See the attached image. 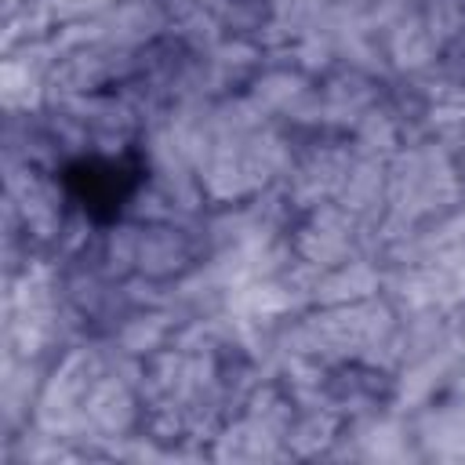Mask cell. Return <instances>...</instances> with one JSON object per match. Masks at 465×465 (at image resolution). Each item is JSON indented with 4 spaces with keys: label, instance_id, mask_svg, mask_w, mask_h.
<instances>
[{
    "label": "cell",
    "instance_id": "cell-1",
    "mask_svg": "<svg viewBox=\"0 0 465 465\" xmlns=\"http://www.w3.org/2000/svg\"><path fill=\"white\" fill-rule=\"evenodd\" d=\"M461 200H465V182L447 145L432 138H418L389 156V185H385L389 218L421 229L450 214Z\"/></svg>",
    "mask_w": 465,
    "mask_h": 465
},
{
    "label": "cell",
    "instance_id": "cell-2",
    "mask_svg": "<svg viewBox=\"0 0 465 465\" xmlns=\"http://www.w3.org/2000/svg\"><path fill=\"white\" fill-rule=\"evenodd\" d=\"M291 251L312 269H334L349 258H367V222L356 218L338 200H327L291 229Z\"/></svg>",
    "mask_w": 465,
    "mask_h": 465
},
{
    "label": "cell",
    "instance_id": "cell-3",
    "mask_svg": "<svg viewBox=\"0 0 465 465\" xmlns=\"http://www.w3.org/2000/svg\"><path fill=\"white\" fill-rule=\"evenodd\" d=\"M247 94L269 113L272 124H287V127H323V98H320V84L312 76H305L302 69L287 65H265L251 84Z\"/></svg>",
    "mask_w": 465,
    "mask_h": 465
},
{
    "label": "cell",
    "instance_id": "cell-4",
    "mask_svg": "<svg viewBox=\"0 0 465 465\" xmlns=\"http://www.w3.org/2000/svg\"><path fill=\"white\" fill-rule=\"evenodd\" d=\"M352 156H356V149H352L349 134L345 138H331V142H316L305 153H298L294 167L280 182V189L291 200V207L305 214V211L334 200L338 189H341V178H345V171L352 163Z\"/></svg>",
    "mask_w": 465,
    "mask_h": 465
},
{
    "label": "cell",
    "instance_id": "cell-5",
    "mask_svg": "<svg viewBox=\"0 0 465 465\" xmlns=\"http://www.w3.org/2000/svg\"><path fill=\"white\" fill-rule=\"evenodd\" d=\"M7 200L18 211L25 240H33V243H58L62 240V229H65L62 193L36 163L7 156Z\"/></svg>",
    "mask_w": 465,
    "mask_h": 465
},
{
    "label": "cell",
    "instance_id": "cell-6",
    "mask_svg": "<svg viewBox=\"0 0 465 465\" xmlns=\"http://www.w3.org/2000/svg\"><path fill=\"white\" fill-rule=\"evenodd\" d=\"M203 232L193 229V222H149L142 225V243H138V272L160 283H174L185 272L200 265Z\"/></svg>",
    "mask_w": 465,
    "mask_h": 465
},
{
    "label": "cell",
    "instance_id": "cell-7",
    "mask_svg": "<svg viewBox=\"0 0 465 465\" xmlns=\"http://www.w3.org/2000/svg\"><path fill=\"white\" fill-rule=\"evenodd\" d=\"M381 84H385V80L367 76V73L349 69V65L331 69V73L320 80V98H323V127L349 134V131L356 127V120H360L367 109H374V105L385 98Z\"/></svg>",
    "mask_w": 465,
    "mask_h": 465
},
{
    "label": "cell",
    "instance_id": "cell-8",
    "mask_svg": "<svg viewBox=\"0 0 465 465\" xmlns=\"http://www.w3.org/2000/svg\"><path fill=\"white\" fill-rule=\"evenodd\" d=\"M411 429L421 458L465 461V400L443 392L425 407L411 411Z\"/></svg>",
    "mask_w": 465,
    "mask_h": 465
},
{
    "label": "cell",
    "instance_id": "cell-9",
    "mask_svg": "<svg viewBox=\"0 0 465 465\" xmlns=\"http://www.w3.org/2000/svg\"><path fill=\"white\" fill-rule=\"evenodd\" d=\"M102 40L124 51H145L167 36V4L163 0H120L98 15Z\"/></svg>",
    "mask_w": 465,
    "mask_h": 465
},
{
    "label": "cell",
    "instance_id": "cell-10",
    "mask_svg": "<svg viewBox=\"0 0 465 465\" xmlns=\"http://www.w3.org/2000/svg\"><path fill=\"white\" fill-rule=\"evenodd\" d=\"M385 54H389V65L396 76L429 73L443 58V47L436 44V36L429 33V25L421 18V7L400 15L385 25Z\"/></svg>",
    "mask_w": 465,
    "mask_h": 465
},
{
    "label": "cell",
    "instance_id": "cell-11",
    "mask_svg": "<svg viewBox=\"0 0 465 465\" xmlns=\"http://www.w3.org/2000/svg\"><path fill=\"white\" fill-rule=\"evenodd\" d=\"M207 454L218 461H283V458H291L287 440L247 414L229 418L222 425V432L211 440Z\"/></svg>",
    "mask_w": 465,
    "mask_h": 465
},
{
    "label": "cell",
    "instance_id": "cell-12",
    "mask_svg": "<svg viewBox=\"0 0 465 465\" xmlns=\"http://www.w3.org/2000/svg\"><path fill=\"white\" fill-rule=\"evenodd\" d=\"M385 185H389V160L381 156H367V153H356L345 178H341V189H338V203L349 207L356 218L363 222H378L385 214Z\"/></svg>",
    "mask_w": 465,
    "mask_h": 465
},
{
    "label": "cell",
    "instance_id": "cell-13",
    "mask_svg": "<svg viewBox=\"0 0 465 465\" xmlns=\"http://www.w3.org/2000/svg\"><path fill=\"white\" fill-rule=\"evenodd\" d=\"M178 312L174 309H131L113 331L109 341L116 349H124L127 356L149 360L153 352H160L163 345H171L174 331H178Z\"/></svg>",
    "mask_w": 465,
    "mask_h": 465
},
{
    "label": "cell",
    "instance_id": "cell-14",
    "mask_svg": "<svg viewBox=\"0 0 465 465\" xmlns=\"http://www.w3.org/2000/svg\"><path fill=\"white\" fill-rule=\"evenodd\" d=\"M381 294V265L374 258H349L334 269H323L316 280L312 305H349Z\"/></svg>",
    "mask_w": 465,
    "mask_h": 465
},
{
    "label": "cell",
    "instance_id": "cell-15",
    "mask_svg": "<svg viewBox=\"0 0 465 465\" xmlns=\"http://www.w3.org/2000/svg\"><path fill=\"white\" fill-rule=\"evenodd\" d=\"M418 269L432 309L458 312L465 305V243L432 251L425 262H418Z\"/></svg>",
    "mask_w": 465,
    "mask_h": 465
},
{
    "label": "cell",
    "instance_id": "cell-16",
    "mask_svg": "<svg viewBox=\"0 0 465 465\" xmlns=\"http://www.w3.org/2000/svg\"><path fill=\"white\" fill-rule=\"evenodd\" d=\"M345 418L327 407V403H312V407H298L291 429H287V450L291 458H327V450L338 443Z\"/></svg>",
    "mask_w": 465,
    "mask_h": 465
},
{
    "label": "cell",
    "instance_id": "cell-17",
    "mask_svg": "<svg viewBox=\"0 0 465 465\" xmlns=\"http://www.w3.org/2000/svg\"><path fill=\"white\" fill-rule=\"evenodd\" d=\"M349 142L356 153L389 160L392 153H400L407 145V131H403V120L396 116V109L389 105V98H381L374 109H367L356 120V127L349 131Z\"/></svg>",
    "mask_w": 465,
    "mask_h": 465
},
{
    "label": "cell",
    "instance_id": "cell-18",
    "mask_svg": "<svg viewBox=\"0 0 465 465\" xmlns=\"http://www.w3.org/2000/svg\"><path fill=\"white\" fill-rule=\"evenodd\" d=\"M138 243H142V222H124L105 232L102 240V272L116 283L138 272Z\"/></svg>",
    "mask_w": 465,
    "mask_h": 465
},
{
    "label": "cell",
    "instance_id": "cell-19",
    "mask_svg": "<svg viewBox=\"0 0 465 465\" xmlns=\"http://www.w3.org/2000/svg\"><path fill=\"white\" fill-rule=\"evenodd\" d=\"M291 65L302 69L305 76H327L331 69H338V44L331 33H309L302 40H294L291 47Z\"/></svg>",
    "mask_w": 465,
    "mask_h": 465
},
{
    "label": "cell",
    "instance_id": "cell-20",
    "mask_svg": "<svg viewBox=\"0 0 465 465\" xmlns=\"http://www.w3.org/2000/svg\"><path fill=\"white\" fill-rule=\"evenodd\" d=\"M421 18L436 44L447 51L465 33V0H421Z\"/></svg>",
    "mask_w": 465,
    "mask_h": 465
},
{
    "label": "cell",
    "instance_id": "cell-21",
    "mask_svg": "<svg viewBox=\"0 0 465 465\" xmlns=\"http://www.w3.org/2000/svg\"><path fill=\"white\" fill-rule=\"evenodd\" d=\"M414 7H421V0H374V22L378 25H389L392 18H400V15H407V11H414Z\"/></svg>",
    "mask_w": 465,
    "mask_h": 465
},
{
    "label": "cell",
    "instance_id": "cell-22",
    "mask_svg": "<svg viewBox=\"0 0 465 465\" xmlns=\"http://www.w3.org/2000/svg\"><path fill=\"white\" fill-rule=\"evenodd\" d=\"M450 396H458V400H465V363L458 367V374H454V381H450V389H447Z\"/></svg>",
    "mask_w": 465,
    "mask_h": 465
},
{
    "label": "cell",
    "instance_id": "cell-23",
    "mask_svg": "<svg viewBox=\"0 0 465 465\" xmlns=\"http://www.w3.org/2000/svg\"><path fill=\"white\" fill-rule=\"evenodd\" d=\"M33 0H4V18H11V15H18L22 7H29Z\"/></svg>",
    "mask_w": 465,
    "mask_h": 465
},
{
    "label": "cell",
    "instance_id": "cell-24",
    "mask_svg": "<svg viewBox=\"0 0 465 465\" xmlns=\"http://www.w3.org/2000/svg\"><path fill=\"white\" fill-rule=\"evenodd\" d=\"M454 153V167H458V174H461V182H465V142L458 145V149H450Z\"/></svg>",
    "mask_w": 465,
    "mask_h": 465
},
{
    "label": "cell",
    "instance_id": "cell-25",
    "mask_svg": "<svg viewBox=\"0 0 465 465\" xmlns=\"http://www.w3.org/2000/svg\"><path fill=\"white\" fill-rule=\"evenodd\" d=\"M193 4H203V7H214V11H218V15H222V7H225V4H229V0H193Z\"/></svg>",
    "mask_w": 465,
    "mask_h": 465
},
{
    "label": "cell",
    "instance_id": "cell-26",
    "mask_svg": "<svg viewBox=\"0 0 465 465\" xmlns=\"http://www.w3.org/2000/svg\"><path fill=\"white\" fill-rule=\"evenodd\" d=\"M461 338H465V305H461Z\"/></svg>",
    "mask_w": 465,
    "mask_h": 465
}]
</instances>
